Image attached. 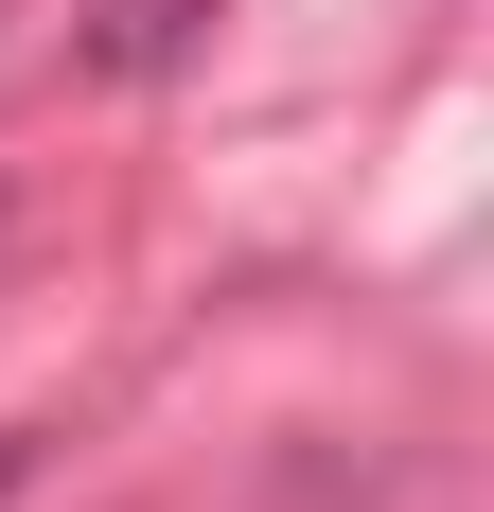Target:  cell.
Here are the masks:
<instances>
[{
	"mask_svg": "<svg viewBox=\"0 0 494 512\" xmlns=\"http://www.w3.org/2000/svg\"><path fill=\"white\" fill-rule=\"evenodd\" d=\"M0 495H18V442H0Z\"/></svg>",
	"mask_w": 494,
	"mask_h": 512,
	"instance_id": "cell-2",
	"label": "cell"
},
{
	"mask_svg": "<svg viewBox=\"0 0 494 512\" xmlns=\"http://www.w3.org/2000/svg\"><path fill=\"white\" fill-rule=\"evenodd\" d=\"M177 18H195V0H106V53H124V71H159V53H177Z\"/></svg>",
	"mask_w": 494,
	"mask_h": 512,
	"instance_id": "cell-1",
	"label": "cell"
}]
</instances>
